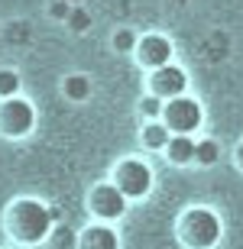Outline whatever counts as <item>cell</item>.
Here are the masks:
<instances>
[{
    "label": "cell",
    "instance_id": "10",
    "mask_svg": "<svg viewBox=\"0 0 243 249\" xmlns=\"http://www.w3.org/2000/svg\"><path fill=\"white\" fill-rule=\"evenodd\" d=\"M195 139L191 136H172L166 142V159L172 165H188V162H195Z\"/></svg>",
    "mask_w": 243,
    "mask_h": 249
},
{
    "label": "cell",
    "instance_id": "9",
    "mask_svg": "<svg viewBox=\"0 0 243 249\" xmlns=\"http://www.w3.org/2000/svg\"><path fill=\"white\" fill-rule=\"evenodd\" d=\"M78 249H120V240H117V233L107 223H94V227H88L81 233Z\"/></svg>",
    "mask_w": 243,
    "mask_h": 249
},
{
    "label": "cell",
    "instance_id": "16",
    "mask_svg": "<svg viewBox=\"0 0 243 249\" xmlns=\"http://www.w3.org/2000/svg\"><path fill=\"white\" fill-rule=\"evenodd\" d=\"M162 107H166V101H162V97H156V94L143 97V104H140L143 117H150V120H159V117H162Z\"/></svg>",
    "mask_w": 243,
    "mask_h": 249
},
{
    "label": "cell",
    "instance_id": "7",
    "mask_svg": "<svg viewBox=\"0 0 243 249\" xmlns=\"http://www.w3.org/2000/svg\"><path fill=\"white\" fill-rule=\"evenodd\" d=\"M188 88V74L185 68H178V65H162V68H152L150 74V94L162 97V101H172V97H182Z\"/></svg>",
    "mask_w": 243,
    "mask_h": 249
},
{
    "label": "cell",
    "instance_id": "8",
    "mask_svg": "<svg viewBox=\"0 0 243 249\" xmlns=\"http://www.w3.org/2000/svg\"><path fill=\"white\" fill-rule=\"evenodd\" d=\"M133 52H136L140 65H146V68H162V65L172 62V42L166 36H156V33L143 36Z\"/></svg>",
    "mask_w": 243,
    "mask_h": 249
},
{
    "label": "cell",
    "instance_id": "2",
    "mask_svg": "<svg viewBox=\"0 0 243 249\" xmlns=\"http://www.w3.org/2000/svg\"><path fill=\"white\" fill-rule=\"evenodd\" d=\"M178 240L185 249H211L221 240V220L207 207H191L178 217Z\"/></svg>",
    "mask_w": 243,
    "mask_h": 249
},
{
    "label": "cell",
    "instance_id": "1",
    "mask_svg": "<svg viewBox=\"0 0 243 249\" xmlns=\"http://www.w3.org/2000/svg\"><path fill=\"white\" fill-rule=\"evenodd\" d=\"M3 227L17 243L23 246H36L49 236L52 230V211H49L42 201H33V197H19L7 207L3 213Z\"/></svg>",
    "mask_w": 243,
    "mask_h": 249
},
{
    "label": "cell",
    "instance_id": "12",
    "mask_svg": "<svg viewBox=\"0 0 243 249\" xmlns=\"http://www.w3.org/2000/svg\"><path fill=\"white\" fill-rule=\"evenodd\" d=\"M62 91H65L68 101H88L91 81H88V74H68L65 81H62Z\"/></svg>",
    "mask_w": 243,
    "mask_h": 249
},
{
    "label": "cell",
    "instance_id": "6",
    "mask_svg": "<svg viewBox=\"0 0 243 249\" xmlns=\"http://www.w3.org/2000/svg\"><path fill=\"white\" fill-rule=\"evenodd\" d=\"M88 207H91L94 217H101V220H117V217L127 213L130 201L123 197V191L113 185V181H107V185H97L88 194Z\"/></svg>",
    "mask_w": 243,
    "mask_h": 249
},
{
    "label": "cell",
    "instance_id": "17",
    "mask_svg": "<svg viewBox=\"0 0 243 249\" xmlns=\"http://www.w3.org/2000/svg\"><path fill=\"white\" fill-rule=\"evenodd\" d=\"M237 165L243 168V142H240V146H237Z\"/></svg>",
    "mask_w": 243,
    "mask_h": 249
},
{
    "label": "cell",
    "instance_id": "14",
    "mask_svg": "<svg viewBox=\"0 0 243 249\" xmlns=\"http://www.w3.org/2000/svg\"><path fill=\"white\" fill-rule=\"evenodd\" d=\"M217 156H221V149H217L214 139H201L195 146V162H201V165H214Z\"/></svg>",
    "mask_w": 243,
    "mask_h": 249
},
{
    "label": "cell",
    "instance_id": "15",
    "mask_svg": "<svg viewBox=\"0 0 243 249\" xmlns=\"http://www.w3.org/2000/svg\"><path fill=\"white\" fill-rule=\"evenodd\" d=\"M136 42H140V39H136L133 29H120V33H113V49H117V52H133Z\"/></svg>",
    "mask_w": 243,
    "mask_h": 249
},
{
    "label": "cell",
    "instance_id": "4",
    "mask_svg": "<svg viewBox=\"0 0 243 249\" xmlns=\"http://www.w3.org/2000/svg\"><path fill=\"white\" fill-rule=\"evenodd\" d=\"M36 126V107L23 97H7V101H0V136L7 139H23L33 133Z\"/></svg>",
    "mask_w": 243,
    "mask_h": 249
},
{
    "label": "cell",
    "instance_id": "5",
    "mask_svg": "<svg viewBox=\"0 0 243 249\" xmlns=\"http://www.w3.org/2000/svg\"><path fill=\"white\" fill-rule=\"evenodd\" d=\"M113 185L123 191L127 201H136V197H146L152 191V172L140 159H127L113 168Z\"/></svg>",
    "mask_w": 243,
    "mask_h": 249
},
{
    "label": "cell",
    "instance_id": "3",
    "mask_svg": "<svg viewBox=\"0 0 243 249\" xmlns=\"http://www.w3.org/2000/svg\"><path fill=\"white\" fill-rule=\"evenodd\" d=\"M159 120L168 126V133H172V136H191V133L205 123V107H201L195 97L182 94V97L166 101Z\"/></svg>",
    "mask_w": 243,
    "mask_h": 249
},
{
    "label": "cell",
    "instance_id": "13",
    "mask_svg": "<svg viewBox=\"0 0 243 249\" xmlns=\"http://www.w3.org/2000/svg\"><path fill=\"white\" fill-rule=\"evenodd\" d=\"M19 94V74L13 68H0V101L17 97Z\"/></svg>",
    "mask_w": 243,
    "mask_h": 249
},
{
    "label": "cell",
    "instance_id": "11",
    "mask_svg": "<svg viewBox=\"0 0 243 249\" xmlns=\"http://www.w3.org/2000/svg\"><path fill=\"white\" fill-rule=\"evenodd\" d=\"M172 139V133H168V126L162 120H150L146 126H143L140 133V142L146 149H152V152H159V149H166V142Z\"/></svg>",
    "mask_w": 243,
    "mask_h": 249
}]
</instances>
